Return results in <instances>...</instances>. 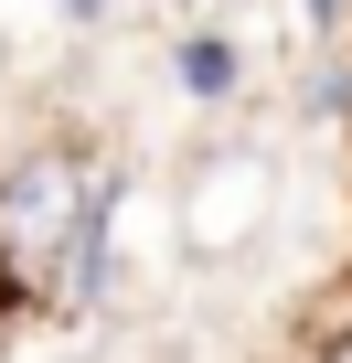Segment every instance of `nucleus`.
Returning <instances> with one entry per match:
<instances>
[{
  "label": "nucleus",
  "mask_w": 352,
  "mask_h": 363,
  "mask_svg": "<svg viewBox=\"0 0 352 363\" xmlns=\"http://www.w3.org/2000/svg\"><path fill=\"white\" fill-rule=\"evenodd\" d=\"M0 257L22 289H96L107 267V182L75 150H22L0 171Z\"/></svg>",
  "instance_id": "obj_1"
},
{
  "label": "nucleus",
  "mask_w": 352,
  "mask_h": 363,
  "mask_svg": "<svg viewBox=\"0 0 352 363\" xmlns=\"http://www.w3.org/2000/svg\"><path fill=\"white\" fill-rule=\"evenodd\" d=\"M171 225H182L193 257H246L267 225H278V150L235 139V150H203L171 193Z\"/></svg>",
  "instance_id": "obj_2"
},
{
  "label": "nucleus",
  "mask_w": 352,
  "mask_h": 363,
  "mask_svg": "<svg viewBox=\"0 0 352 363\" xmlns=\"http://www.w3.org/2000/svg\"><path fill=\"white\" fill-rule=\"evenodd\" d=\"M235 75H246V65H235L225 33H193V43H182V86H193V96H235Z\"/></svg>",
  "instance_id": "obj_3"
},
{
  "label": "nucleus",
  "mask_w": 352,
  "mask_h": 363,
  "mask_svg": "<svg viewBox=\"0 0 352 363\" xmlns=\"http://www.w3.org/2000/svg\"><path fill=\"white\" fill-rule=\"evenodd\" d=\"M320 363H352V331H341V342H331V352H320Z\"/></svg>",
  "instance_id": "obj_4"
},
{
  "label": "nucleus",
  "mask_w": 352,
  "mask_h": 363,
  "mask_svg": "<svg viewBox=\"0 0 352 363\" xmlns=\"http://www.w3.org/2000/svg\"><path fill=\"white\" fill-rule=\"evenodd\" d=\"M331 11H341V0H310V22H331Z\"/></svg>",
  "instance_id": "obj_5"
}]
</instances>
